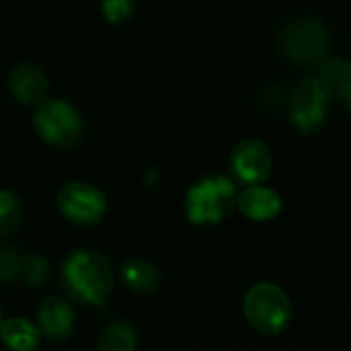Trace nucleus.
<instances>
[{
    "mask_svg": "<svg viewBox=\"0 0 351 351\" xmlns=\"http://www.w3.org/2000/svg\"><path fill=\"white\" fill-rule=\"evenodd\" d=\"M0 339L12 351H33L39 346V329L33 321L12 317L2 321Z\"/></svg>",
    "mask_w": 351,
    "mask_h": 351,
    "instance_id": "nucleus-14",
    "label": "nucleus"
},
{
    "mask_svg": "<svg viewBox=\"0 0 351 351\" xmlns=\"http://www.w3.org/2000/svg\"><path fill=\"white\" fill-rule=\"evenodd\" d=\"M2 321H4V319H2V311H0V325H2Z\"/></svg>",
    "mask_w": 351,
    "mask_h": 351,
    "instance_id": "nucleus-20",
    "label": "nucleus"
},
{
    "mask_svg": "<svg viewBox=\"0 0 351 351\" xmlns=\"http://www.w3.org/2000/svg\"><path fill=\"white\" fill-rule=\"evenodd\" d=\"M49 274H51V267L43 257L33 255V253L19 255L16 269H14V280H19L23 286L39 288L49 280Z\"/></svg>",
    "mask_w": 351,
    "mask_h": 351,
    "instance_id": "nucleus-16",
    "label": "nucleus"
},
{
    "mask_svg": "<svg viewBox=\"0 0 351 351\" xmlns=\"http://www.w3.org/2000/svg\"><path fill=\"white\" fill-rule=\"evenodd\" d=\"M23 222V204L16 193L0 191V239L12 234Z\"/></svg>",
    "mask_w": 351,
    "mask_h": 351,
    "instance_id": "nucleus-17",
    "label": "nucleus"
},
{
    "mask_svg": "<svg viewBox=\"0 0 351 351\" xmlns=\"http://www.w3.org/2000/svg\"><path fill=\"white\" fill-rule=\"evenodd\" d=\"M237 195V187L228 177H202L185 193V214L197 226L218 224L234 212Z\"/></svg>",
    "mask_w": 351,
    "mask_h": 351,
    "instance_id": "nucleus-3",
    "label": "nucleus"
},
{
    "mask_svg": "<svg viewBox=\"0 0 351 351\" xmlns=\"http://www.w3.org/2000/svg\"><path fill=\"white\" fill-rule=\"evenodd\" d=\"M274 169V156L265 142L249 138L239 142L230 152V171L241 185H261Z\"/></svg>",
    "mask_w": 351,
    "mask_h": 351,
    "instance_id": "nucleus-8",
    "label": "nucleus"
},
{
    "mask_svg": "<svg viewBox=\"0 0 351 351\" xmlns=\"http://www.w3.org/2000/svg\"><path fill=\"white\" fill-rule=\"evenodd\" d=\"M329 115V97L319 84L317 78H304L300 80L288 101V117L292 125L304 134L313 136L319 134Z\"/></svg>",
    "mask_w": 351,
    "mask_h": 351,
    "instance_id": "nucleus-6",
    "label": "nucleus"
},
{
    "mask_svg": "<svg viewBox=\"0 0 351 351\" xmlns=\"http://www.w3.org/2000/svg\"><path fill=\"white\" fill-rule=\"evenodd\" d=\"M319 84L329 99H337L350 105L351 99V70L350 62L343 58H327L319 66Z\"/></svg>",
    "mask_w": 351,
    "mask_h": 351,
    "instance_id": "nucleus-12",
    "label": "nucleus"
},
{
    "mask_svg": "<svg viewBox=\"0 0 351 351\" xmlns=\"http://www.w3.org/2000/svg\"><path fill=\"white\" fill-rule=\"evenodd\" d=\"M245 317L249 325L267 337L280 335L292 321V304L276 284H257L245 296Z\"/></svg>",
    "mask_w": 351,
    "mask_h": 351,
    "instance_id": "nucleus-5",
    "label": "nucleus"
},
{
    "mask_svg": "<svg viewBox=\"0 0 351 351\" xmlns=\"http://www.w3.org/2000/svg\"><path fill=\"white\" fill-rule=\"evenodd\" d=\"M8 90L10 95L27 107H37L47 99L49 82L41 68L35 64H16L8 74Z\"/></svg>",
    "mask_w": 351,
    "mask_h": 351,
    "instance_id": "nucleus-10",
    "label": "nucleus"
},
{
    "mask_svg": "<svg viewBox=\"0 0 351 351\" xmlns=\"http://www.w3.org/2000/svg\"><path fill=\"white\" fill-rule=\"evenodd\" d=\"M33 125L37 136L56 150H70L84 136V119L80 111L64 99H45L37 105Z\"/></svg>",
    "mask_w": 351,
    "mask_h": 351,
    "instance_id": "nucleus-4",
    "label": "nucleus"
},
{
    "mask_svg": "<svg viewBox=\"0 0 351 351\" xmlns=\"http://www.w3.org/2000/svg\"><path fill=\"white\" fill-rule=\"evenodd\" d=\"M37 329L51 343L68 341L76 329V313L66 298L47 296L37 308Z\"/></svg>",
    "mask_w": 351,
    "mask_h": 351,
    "instance_id": "nucleus-9",
    "label": "nucleus"
},
{
    "mask_svg": "<svg viewBox=\"0 0 351 351\" xmlns=\"http://www.w3.org/2000/svg\"><path fill=\"white\" fill-rule=\"evenodd\" d=\"M19 251L12 245L0 243V282L12 280L14 278V269H16V261H19Z\"/></svg>",
    "mask_w": 351,
    "mask_h": 351,
    "instance_id": "nucleus-19",
    "label": "nucleus"
},
{
    "mask_svg": "<svg viewBox=\"0 0 351 351\" xmlns=\"http://www.w3.org/2000/svg\"><path fill=\"white\" fill-rule=\"evenodd\" d=\"M101 12L111 25L128 23L136 12V0H101Z\"/></svg>",
    "mask_w": 351,
    "mask_h": 351,
    "instance_id": "nucleus-18",
    "label": "nucleus"
},
{
    "mask_svg": "<svg viewBox=\"0 0 351 351\" xmlns=\"http://www.w3.org/2000/svg\"><path fill=\"white\" fill-rule=\"evenodd\" d=\"M237 208L241 214L255 222L274 220L282 210V197L263 185H251L243 193L237 195Z\"/></svg>",
    "mask_w": 351,
    "mask_h": 351,
    "instance_id": "nucleus-11",
    "label": "nucleus"
},
{
    "mask_svg": "<svg viewBox=\"0 0 351 351\" xmlns=\"http://www.w3.org/2000/svg\"><path fill=\"white\" fill-rule=\"evenodd\" d=\"M160 271L144 259H128L121 265V282L136 294H152L160 286Z\"/></svg>",
    "mask_w": 351,
    "mask_h": 351,
    "instance_id": "nucleus-13",
    "label": "nucleus"
},
{
    "mask_svg": "<svg viewBox=\"0 0 351 351\" xmlns=\"http://www.w3.org/2000/svg\"><path fill=\"white\" fill-rule=\"evenodd\" d=\"M113 267L99 251H74L60 265V286L76 304H103L113 290Z\"/></svg>",
    "mask_w": 351,
    "mask_h": 351,
    "instance_id": "nucleus-1",
    "label": "nucleus"
},
{
    "mask_svg": "<svg viewBox=\"0 0 351 351\" xmlns=\"http://www.w3.org/2000/svg\"><path fill=\"white\" fill-rule=\"evenodd\" d=\"M58 208L66 220L78 226H95L105 218L107 199L99 187L84 181H72L60 189Z\"/></svg>",
    "mask_w": 351,
    "mask_h": 351,
    "instance_id": "nucleus-7",
    "label": "nucleus"
},
{
    "mask_svg": "<svg viewBox=\"0 0 351 351\" xmlns=\"http://www.w3.org/2000/svg\"><path fill=\"white\" fill-rule=\"evenodd\" d=\"M138 333L128 321H113L105 325L97 339V351H136Z\"/></svg>",
    "mask_w": 351,
    "mask_h": 351,
    "instance_id": "nucleus-15",
    "label": "nucleus"
},
{
    "mask_svg": "<svg viewBox=\"0 0 351 351\" xmlns=\"http://www.w3.org/2000/svg\"><path fill=\"white\" fill-rule=\"evenodd\" d=\"M282 56L302 68H319L331 49V35L323 21L300 16L290 21L278 35Z\"/></svg>",
    "mask_w": 351,
    "mask_h": 351,
    "instance_id": "nucleus-2",
    "label": "nucleus"
}]
</instances>
